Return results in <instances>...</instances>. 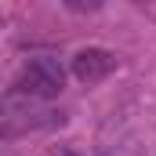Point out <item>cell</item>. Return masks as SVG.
I'll return each instance as SVG.
<instances>
[{
  "label": "cell",
  "mask_w": 156,
  "mask_h": 156,
  "mask_svg": "<svg viewBox=\"0 0 156 156\" xmlns=\"http://www.w3.org/2000/svg\"><path fill=\"white\" fill-rule=\"evenodd\" d=\"M18 87H22L26 94H33V98H55V94L66 87V69H62L58 58H51V55H37V58L26 66Z\"/></svg>",
  "instance_id": "obj_1"
},
{
  "label": "cell",
  "mask_w": 156,
  "mask_h": 156,
  "mask_svg": "<svg viewBox=\"0 0 156 156\" xmlns=\"http://www.w3.org/2000/svg\"><path fill=\"white\" fill-rule=\"evenodd\" d=\"M98 156H142V145H138V138L120 134L116 142H102L98 145Z\"/></svg>",
  "instance_id": "obj_3"
},
{
  "label": "cell",
  "mask_w": 156,
  "mask_h": 156,
  "mask_svg": "<svg viewBox=\"0 0 156 156\" xmlns=\"http://www.w3.org/2000/svg\"><path fill=\"white\" fill-rule=\"evenodd\" d=\"M116 69V55L105 51V47H83L76 58H73V76L80 83H98Z\"/></svg>",
  "instance_id": "obj_2"
}]
</instances>
